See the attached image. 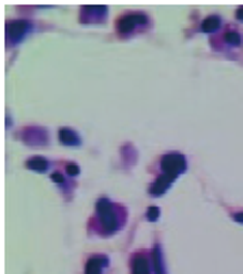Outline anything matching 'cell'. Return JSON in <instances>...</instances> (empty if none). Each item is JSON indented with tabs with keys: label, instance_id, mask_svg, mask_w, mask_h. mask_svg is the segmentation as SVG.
Wrapping results in <instances>:
<instances>
[{
	"label": "cell",
	"instance_id": "obj_1",
	"mask_svg": "<svg viewBox=\"0 0 243 274\" xmlns=\"http://www.w3.org/2000/svg\"><path fill=\"white\" fill-rule=\"evenodd\" d=\"M98 217L104 224V231L107 233L117 229V215H115V211H113V205L109 203V200H104V198L98 200Z\"/></svg>",
	"mask_w": 243,
	"mask_h": 274
},
{
	"label": "cell",
	"instance_id": "obj_2",
	"mask_svg": "<svg viewBox=\"0 0 243 274\" xmlns=\"http://www.w3.org/2000/svg\"><path fill=\"white\" fill-rule=\"evenodd\" d=\"M185 159L180 155H165L163 159H161V170H163V174L172 176V179H176L178 174H180L185 170Z\"/></svg>",
	"mask_w": 243,
	"mask_h": 274
},
{
	"label": "cell",
	"instance_id": "obj_3",
	"mask_svg": "<svg viewBox=\"0 0 243 274\" xmlns=\"http://www.w3.org/2000/svg\"><path fill=\"white\" fill-rule=\"evenodd\" d=\"M139 24H143V15L131 13V15H124V18L117 22V29H119V33H128V31H133L135 26H139Z\"/></svg>",
	"mask_w": 243,
	"mask_h": 274
},
{
	"label": "cell",
	"instance_id": "obj_4",
	"mask_svg": "<svg viewBox=\"0 0 243 274\" xmlns=\"http://www.w3.org/2000/svg\"><path fill=\"white\" fill-rule=\"evenodd\" d=\"M150 259L145 255H135L133 257V274H150Z\"/></svg>",
	"mask_w": 243,
	"mask_h": 274
},
{
	"label": "cell",
	"instance_id": "obj_5",
	"mask_svg": "<svg viewBox=\"0 0 243 274\" xmlns=\"http://www.w3.org/2000/svg\"><path fill=\"white\" fill-rule=\"evenodd\" d=\"M104 265H107V259H104V257H92L85 265V274H100Z\"/></svg>",
	"mask_w": 243,
	"mask_h": 274
},
{
	"label": "cell",
	"instance_id": "obj_6",
	"mask_svg": "<svg viewBox=\"0 0 243 274\" xmlns=\"http://www.w3.org/2000/svg\"><path fill=\"white\" fill-rule=\"evenodd\" d=\"M174 179H172V176H167V174H163V176H161V179H157L155 181V185H152V187H150V194H163V191L169 187V183H172Z\"/></svg>",
	"mask_w": 243,
	"mask_h": 274
},
{
	"label": "cell",
	"instance_id": "obj_7",
	"mask_svg": "<svg viewBox=\"0 0 243 274\" xmlns=\"http://www.w3.org/2000/svg\"><path fill=\"white\" fill-rule=\"evenodd\" d=\"M59 140H61L63 144H66V146H72V144H78V137L74 135V131H70V128H61Z\"/></svg>",
	"mask_w": 243,
	"mask_h": 274
},
{
	"label": "cell",
	"instance_id": "obj_8",
	"mask_svg": "<svg viewBox=\"0 0 243 274\" xmlns=\"http://www.w3.org/2000/svg\"><path fill=\"white\" fill-rule=\"evenodd\" d=\"M217 26H220V18L217 15H213V18H206L204 24H202V31H206V33H213V31H217Z\"/></svg>",
	"mask_w": 243,
	"mask_h": 274
},
{
	"label": "cell",
	"instance_id": "obj_9",
	"mask_svg": "<svg viewBox=\"0 0 243 274\" xmlns=\"http://www.w3.org/2000/svg\"><path fill=\"white\" fill-rule=\"evenodd\" d=\"M28 168L31 170H39V172H44L46 168H48V163H46V159H42V157H33L28 161Z\"/></svg>",
	"mask_w": 243,
	"mask_h": 274
},
{
	"label": "cell",
	"instance_id": "obj_10",
	"mask_svg": "<svg viewBox=\"0 0 243 274\" xmlns=\"http://www.w3.org/2000/svg\"><path fill=\"white\" fill-rule=\"evenodd\" d=\"M226 42L232 44V46H239L241 44V35L234 33V31H228V33H226Z\"/></svg>",
	"mask_w": 243,
	"mask_h": 274
},
{
	"label": "cell",
	"instance_id": "obj_11",
	"mask_svg": "<svg viewBox=\"0 0 243 274\" xmlns=\"http://www.w3.org/2000/svg\"><path fill=\"white\" fill-rule=\"evenodd\" d=\"M148 217H150V220H157V217H159V209H157V207H152L150 211H148Z\"/></svg>",
	"mask_w": 243,
	"mask_h": 274
},
{
	"label": "cell",
	"instance_id": "obj_12",
	"mask_svg": "<svg viewBox=\"0 0 243 274\" xmlns=\"http://www.w3.org/2000/svg\"><path fill=\"white\" fill-rule=\"evenodd\" d=\"M68 174H78V166L70 163V166H68Z\"/></svg>",
	"mask_w": 243,
	"mask_h": 274
},
{
	"label": "cell",
	"instance_id": "obj_13",
	"mask_svg": "<svg viewBox=\"0 0 243 274\" xmlns=\"http://www.w3.org/2000/svg\"><path fill=\"white\" fill-rule=\"evenodd\" d=\"M52 181H56V183H61V181H63V176H61V174H52Z\"/></svg>",
	"mask_w": 243,
	"mask_h": 274
},
{
	"label": "cell",
	"instance_id": "obj_14",
	"mask_svg": "<svg viewBox=\"0 0 243 274\" xmlns=\"http://www.w3.org/2000/svg\"><path fill=\"white\" fill-rule=\"evenodd\" d=\"M234 217H237L239 222H243V213H237V215H234Z\"/></svg>",
	"mask_w": 243,
	"mask_h": 274
},
{
	"label": "cell",
	"instance_id": "obj_15",
	"mask_svg": "<svg viewBox=\"0 0 243 274\" xmlns=\"http://www.w3.org/2000/svg\"><path fill=\"white\" fill-rule=\"evenodd\" d=\"M239 18H241V20H243V9H239Z\"/></svg>",
	"mask_w": 243,
	"mask_h": 274
}]
</instances>
